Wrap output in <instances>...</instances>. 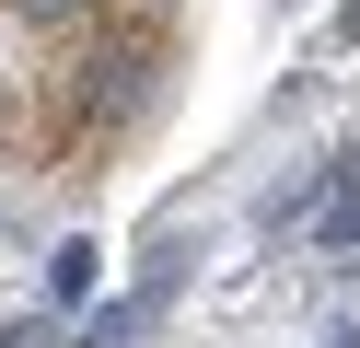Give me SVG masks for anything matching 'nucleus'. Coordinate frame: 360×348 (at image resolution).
I'll use <instances>...</instances> for the list:
<instances>
[{
    "label": "nucleus",
    "instance_id": "423d86ee",
    "mask_svg": "<svg viewBox=\"0 0 360 348\" xmlns=\"http://www.w3.org/2000/svg\"><path fill=\"white\" fill-rule=\"evenodd\" d=\"M326 348H360V325H326Z\"/></svg>",
    "mask_w": 360,
    "mask_h": 348
},
{
    "label": "nucleus",
    "instance_id": "7ed1b4c3",
    "mask_svg": "<svg viewBox=\"0 0 360 348\" xmlns=\"http://www.w3.org/2000/svg\"><path fill=\"white\" fill-rule=\"evenodd\" d=\"M94 278H105V244H94V232H70V244L47 255V290H58V302H94Z\"/></svg>",
    "mask_w": 360,
    "mask_h": 348
},
{
    "label": "nucleus",
    "instance_id": "f257e3e1",
    "mask_svg": "<svg viewBox=\"0 0 360 348\" xmlns=\"http://www.w3.org/2000/svg\"><path fill=\"white\" fill-rule=\"evenodd\" d=\"M163 290H174V267H151V278H140V290H128V302H105V314L82 325V348H128V337H140L151 314H163Z\"/></svg>",
    "mask_w": 360,
    "mask_h": 348
},
{
    "label": "nucleus",
    "instance_id": "f03ea898",
    "mask_svg": "<svg viewBox=\"0 0 360 348\" xmlns=\"http://www.w3.org/2000/svg\"><path fill=\"white\" fill-rule=\"evenodd\" d=\"M326 244H337V255H360V139L326 162Z\"/></svg>",
    "mask_w": 360,
    "mask_h": 348
},
{
    "label": "nucleus",
    "instance_id": "20e7f679",
    "mask_svg": "<svg viewBox=\"0 0 360 348\" xmlns=\"http://www.w3.org/2000/svg\"><path fill=\"white\" fill-rule=\"evenodd\" d=\"M12 12H24V23H47V35H70V23H94L105 0H12Z\"/></svg>",
    "mask_w": 360,
    "mask_h": 348
},
{
    "label": "nucleus",
    "instance_id": "0eeeda50",
    "mask_svg": "<svg viewBox=\"0 0 360 348\" xmlns=\"http://www.w3.org/2000/svg\"><path fill=\"white\" fill-rule=\"evenodd\" d=\"M0 151H12V93H0Z\"/></svg>",
    "mask_w": 360,
    "mask_h": 348
},
{
    "label": "nucleus",
    "instance_id": "39448f33",
    "mask_svg": "<svg viewBox=\"0 0 360 348\" xmlns=\"http://www.w3.org/2000/svg\"><path fill=\"white\" fill-rule=\"evenodd\" d=\"M0 348H58V337H47V325H0Z\"/></svg>",
    "mask_w": 360,
    "mask_h": 348
}]
</instances>
